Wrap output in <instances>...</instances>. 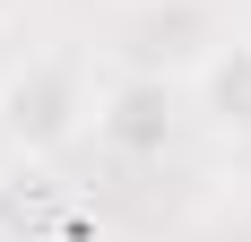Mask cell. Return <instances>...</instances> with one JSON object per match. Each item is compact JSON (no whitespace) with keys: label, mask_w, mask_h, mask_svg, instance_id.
Here are the masks:
<instances>
[{"label":"cell","mask_w":251,"mask_h":242,"mask_svg":"<svg viewBox=\"0 0 251 242\" xmlns=\"http://www.w3.org/2000/svg\"><path fill=\"white\" fill-rule=\"evenodd\" d=\"M200 96H208V113L226 121V130L251 139V44H226L217 61H208V70H200Z\"/></svg>","instance_id":"cell-4"},{"label":"cell","mask_w":251,"mask_h":242,"mask_svg":"<svg viewBox=\"0 0 251 242\" xmlns=\"http://www.w3.org/2000/svg\"><path fill=\"white\" fill-rule=\"evenodd\" d=\"M96 130L122 147V156H156V147L174 139V87H165V78H122V87L96 104Z\"/></svg>","instance_id":"cell-3"},{"label":"cell","mask_w":251,"mask_h":242,"mask_svg":"<svg viewBox=\"0 0 251 242\" xmlns=\"http://www.w3.org/2000/svg\"><path fill=\"white\" fill-rule=\"evenodd\" d=\"M70 182L52 173V156H9L0 173V242H52L70 225Z\"/></svg>","instance_id":"cell-2"},{"label":"cell","mask_w":251,"mask_h":242,"mask_svg":"<svg viewBox=\"0 0 251 242\" xmlns=\"http://www.w3.org/2000/svg\"><path fill=\"white\" fill-rule=\"evenodd\" d=\"M87 121H96V96H87L78 61H61V52H35L0 78V147L9 156H61L87 139Z\"/></svg>","instance_id":"cell-1"}]
</instances>
